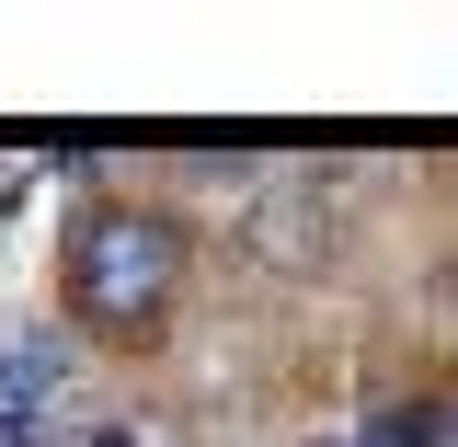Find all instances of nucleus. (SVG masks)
Returning a JSON list of instances; mask_svg holds the SVG:
<instances>
[{"instance_id": "nucleus-1", "label": "nucleus", "mask_w": 458, "mask_h": 447, "mask_svg": "<svg viewBox=\"0 0 458 447\" xmlns=\"http://www.w3.org/2000/svg\"><path fill=\"white\" fill-rule=\"evenodd\" d=\"M172 287H183V229L149 219V207H92L81 241H69V310L92 322V333H149L172 310Z\"/></svg>"}, {"instance_id": "nucleus-2", "label": "nucleus", "mask_w": 458, "mask_h": 447, "mask_svg": "<svg viewBox=\"0 0 458 447\" xmlns=\"http://www.w3.org/2000/svg\"><path fill=\"white\" fill-rule=\"evenodd\" d=\"M69 379V344L57 333H23L0 356V447H47V401Z\"/></svg>"}, {"instance_id": "nucleus-3", "label": "nucleus", "mask_w": 458, "mask_h": 447, "mask_svg": "<svg viewBox=\"0 0 458 447\" xmlns=\"http://www.w3.org/2000/svg\"><path fill=\"white\" fill-rule=\"evenodd\" d=\"M447 436V401H401V413H378L367 436H344V447H436Z\"/></svg>"}]
</instances>
